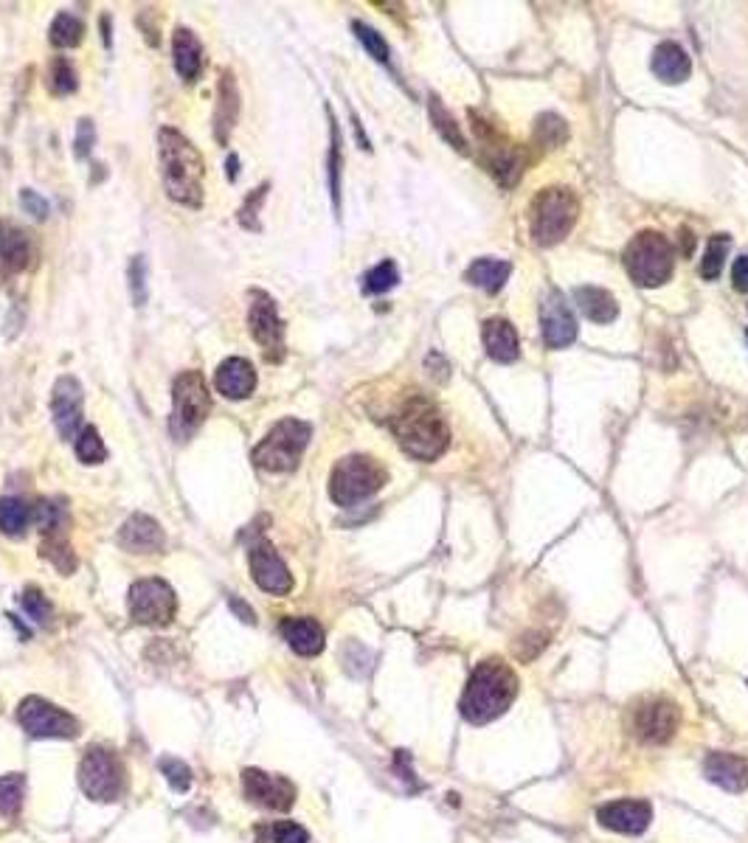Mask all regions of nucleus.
Segmentation results:
<instances>
[{"mask_svg":"<svg viewBox=\"0 0 748 843\" xmlns=\"http://www.w3.org/2000/svg\"><path fill=\"white\" fill-rule=\"evenodd\" d=\"M678 723H681V711L670 697H647L633 709V734L653 745L673 740Z\"/></svg>","mask_w":748,"mask_h":843,"instance_id":"nucleus-12","label":"nucleus"},{"mask_svg":"<svg viewBox=\"0 0 748 843\" xmlns=\"http://www.w3.org/2000/svg\"><path fill=\"white\" fill-rule=\"evenodd\" d=\"M577 217H580L577 197L563 186H552L538 192V197L532 200L529 228L538 245H557L569 237L571 228L577 225Z\"/></svg>","mask_w":748,"mask_h":843,"instance_id":"nucleus-5","label":"nucleus"},{"mask_svg":"<svg viewBox=\"0 0 748 843\" xmlns=\"http://www.w3.org/2000/svg\"><path fill=\"white\" fill-rule=\"evenodd\" d=\"M45 88L51 96H71L79 88V76H76V68L71 65V60L65 57H54L48 71H45Z\"/></svg>","mask_w":748,"mask_h":843,"instance_id":"nucleus-33","label":"nucleus"},{"mask_svg":"<svg viewBox=\"0 0 748 843\" xmlns=\"http://www.w3.org/2000/svg\"><path fill=\"white\" fill-rule=\"evenodd\" d=\"M40 557L51 562L60 574H74L76 571V554L71 543L65 540V534H43V543H40Z\"/></svg>","mask_w":748,"mask_h":843,"instance_id":"nucleus-32","label":"nucleus"},{"mask_svg":"<svg viewBox=\"0 0 748 843\" xmlns=\"http://www.w3.org/2000/svg\"><path fill=\"white\" fill-rule=\"evenodd\" d=\"M242 793L256 807L276 810V813H287L296 804V787L290 779L273 776L259 768L242 770Z\"/></svg>","mask_w":748,"mask_h":843,"instance_id":"nucleus-14","label":"nucleus"},{"mask_svg":"<svg viewBox=\"0 0 748 843\" xmlns=\"http://www.w3.org/2000/svg\"><path fill=\"white\" fill-rule=\"evenodd\" d=\"M34 520V509L20 498H0V532L20 537Z\"/></svg>","mask_w":748,"mask_h":843,"instance_id":"nucleus-31","label":"nucleus"},{"mask_svg":"<svg viewBox=\"0 0 748 843\" xmlns=\"http://www.w3.org/2000/svg\"><path fill=\"white\" fill-rule=\"evenodd\" d=\"M732 284H734V290H740V293H748V253H746V256H737V259H734Z\"/></svg>","mask_w":748,"mask_h":843,"instance_id":"nucleus-51","label":"nucleus"},{"mask_svg":"<svg viewBox=\"0 0 748 843\" xmlns=\"http://www.w3.org/2000/svg\"><path fill=\"white\" fill-rule=\"evenodd\" d=\"M23 793H26V779L20 773H6L0 776V815L15 818L23 807Z\"/></svg>","mask_w":748,"mask_h":843,"instance_id":"nucleus-37","label":"nucleus"},{"mask_svg":"<svg viewBox=\"0 0 748 843\" xmlns=\"http://www.w3.org/2000/svg\"><path fill=\"white\" fill-rule=\"evenodd\" d=\"M130 616L138 624H150V627H166L172 624L178 613V596L172 591V585L164 579H138L130 588Z\"/></svg>","mask_w":748,"mask_h":843,"instance_id":"nucleus-10","label":"nucleus"},{"mask_svg":"<svg viewBox=\"0 0 748 843\" xmlns=\"http://www.w3.org/2000/svg\"><path fill=\"white\" fill-rule=\"evenodd\" d=\"M34 520H37L43 534H62L65 520H68V509L62 501H40L34 509Z\"/></svg>","mask_w":748,"mask_h":843,"instance_id":"nucleus-43","label":"nucleus"},{"mask_svg":"<svg viewBox=\"0 0 748 843\" xmlns=\"http://www.w3.org/2000/svg\"><path fill=\"white\" fill-rule=\"evenodd\" d=\"M268 192H270V183H262V186H256L254 192L245 197V203H242V208H240V225H242V228H248V231H254V234H259V231H262V222H259V208H262V203H265Z\"/></svg>","mask_w":748,"mask_h":843,"instance_id":"nucleus-45","label":"nucleus"},{"mask_svg":"<svg viewBox=\"0 0 748 843\" xmlns=\"http://www.w3.org/2000/svg\"><path fill=\"white\" fill-rule=\"evenodd\" d=\"M211 411V397L200 371H183L172 383V416L169 430L178 442H189Z\"/></svg>","mask_w":748,"mask_h":843,"instance_id":"nucleus-8","label":"nucleus"},{"mask_svg":"<svg viewBox=\"0 0 748 843\" xmlns=\"http://www.w3.org/2000/svg\"><path fill=\"white\" fill-rule=\"evenodd\" d=\"M20 208L34 217V220H45L48 217V200H43V194H37L34 189H20Z\"/></svg>","mask_w":748,"mask_h":843,"instance_id":"nucleus-50","label":"nucleus"},{"mask_svg":"<svg viewBox=\"0 0 748 843\" xmlns=\"http://www.w3.org/2000/svg\"><path fill=\"white\" fill-rule=\"evenodd\" d=\"M150 265H147V256L144 253H135L127 265V284H130V298L133 304L141 310L147 301H150Z\"/></svg>","mask_w":748,"mask_h":843,"instance_id":"nucleus-35","label":"nucleus"},{"mask_svg":"<svg viewBox=\"0 0 748 843\" xmlns=\"http://www.w3.org/2000/svg\"><path fill=\"white\" fill-rule=\"evenodd\" d=\"M158 768H161V773L166 776V782L172 784V790L186 793V790L192 787V770H189V765H186L183 759H178V756H164V759L158 762Z\"/></svg>","mask_w":748,"mask_h":843,"instance_id":"nucleus-46","label":"nucleus"},{"mask_svg":"<svg viewBox=\"0 0 748 843\" xmlns=\"http://www.w3.org/2000/svg\"><path fill=\"white\" fill-rule=\"evenodd\" d=\"M158 161L164 175V189L169 200L186 208L203 206V155L200 149L178 130L161 127L158 130Z\"/></svg>","mask_w":748,"mask_h":843,"instance_id":"nucleus-1","label":"nucleus"},{"mask_svg":"<svg viewBox=\"0 0 748 843\" xmlns=\"http://www.w3.org/2000/svg\"><path fill=\"white\" fill-rule=\"evenodd\" d=\"M240 110V85L234 79V71H223L220 82H217V104H214V141L220 147L231 141V133L240 121Z\"/></svg>","mask_w":748,"mask_h":843,"instance_id":"nucleus-20","label":"nucleus"},{"mask_svg":"<svg viewBox=\"0 0 748 843\" xmlns=\"http://www.w3.org/2000/svg\"><path fill=\"white\" fill-rule=\"evenodd\" d=\"M675 267V251L659 231H642L625 248V270L639 287H661L670 281Z\"/></svg>","mask_w":748,"mask_h":843,"instance_id":"nucleus-7","label":"nucleus"},{"mask_svg":"<svg viewBox=\"0 0 748 843\" xmlns=\"http://www.w3.org/2000/svg\"><path fill=\"white\" fill-rule=\"evenodd\" d=\"M574 301H577V307H580L585 318L594 321V324H614L616 318H619L616 298L608 290H602V287H577L574 290Z\"/></svg>","mask_w":748,"mask_h":843,"instance_id":"nucleus-29","label":"nucleus"},{"mask_svg":"<svg viewBox=\"0 0 748 843\" xmlns=\"http://www.w3.org/2000/svg\"><path fill=\"white\" fill-rule=\"evenodd\" d=\"M704 776L726 793H743L748 787V762L737 754H709L704 762Z\"/></svg>","mask_w":748,"mask_h":843,"instance_id":"nucleus-24","label":"nucleus"},{"mask_svg":"<svg viewBox=\"0 0 748 843\" xmlns=\"http://www.w3.org/2000/svg\"><path fill=\"white\" fill-rule=\"evenodd\" d=\"M17 723L29 737H37V740H74L79 734L76 717L43 697H26L17 706Z\"/></svg>","mask_w":748,"mask_h":843,"instance_id":"nucleus-11","label":"nucleus"},{"mask_svg":"<svg viewBox=\"0 0 748 843\" xmlns=\"http://www.w3.org/2000/svg\"><path fill=\"white\" fill-rule=\"evenodd\" d=\"M428 110H431V121H434L436 133L442 135L445 141H448L450 147L459 149V152H467V141H464L462 130H459V124L453 121V116H450L448 110L442 107V102L436 99V96H431V102H428Z\"/></svg>","mask_w":748,"mask_h":843,"instance_id":"nucleus-36","label":"nucleus"},{"mask_svg":"<svg viewBox=\"0 0 748 843\" xmlns=\"http://www.w3.org/2000/svg\"><path fill=\"white\" fill-rule=\"evenodd\" d=\"M282 636L290 644V650L299 652L304 658L318 655V652L324 650V630H321V624L315 622V619H307V616L285 619L282 622Z\"/></svg>","mask_w":748,"mask_h":843,"instance_id":"nucleus-27","label":"nucleus"},{"mask_svg":"<svg viewBox=\"0 0 748 843\" xmlns=\"http://www.w3.org/2000/svg\"><path fill=\"white\" fill-rule=\"evenodd\" d=\"M313 439V428L301 419H279L268 436L256 444L254 464L268 473H293L299 467L307 444Z\"/></svg>","mask_w":748,"mask_h":843,"instance_id":"nucleus-4","label":"nucleus"},{"mask_svg":"<svg viewBox=\"0 0 748 843\" xmlns=\"http://www.w3.org/2000/svg\"><path fill=\"white\" fill-rule=\"evenodd\" d=\"M515 697H518V675L509 669V664L490 658L473 669L459 709L467 723L484 725L501 717L515 703Z\"/></svg>","mask_w":748,"mask_h":843,"instance_id":"nucleus-2","label":"nucleus"},{"mask_svg":"<svg viewBox=\"0 0 748 843\" xmlns=\"http://www.w3.org/2000/svg\"><path fill=\"white\" fill-rule=\"evenodd\" d=\"M481 341H484V349L487 355L493 357L495 363H512L518 360V352H521V343H518V332L515 326L504 321V318H490L484 329H481Z\"/></svg>","mask_w":748,"mask_h":843,"instance_id":"nucleus-25","label":"nucleus"},{"mask_svg":"<svg viewBox=\"0 0 748 843\" xmlns=\"http://www.w3.org/2000/svg\"><path fill=\"white\" fill-rule=\"evenodd\" d=\"M256 841L259 843H310L307 829L299 827L296 821H276L268 827L256 829Z\"/></svg>","mask_w":748,"mask_h":843,"instance_id":"nucleus-39","label":"nucleus"},{"mask_svg":"<svg viewBox=\"0 0 748 843\" xmlns=\"http://www.w3.org/2000/svg\"><path fill=\"white\" fill-rule=\"evenodd\" d=\"M597 821L605 829H614V832H622V835H639V832L650 827L653 807L642 799L611 801V804L599 807Z\"/></svg>","mask_w":748,"mask_h":843,"instance_id":"nucleus-19","label":"nucleus"},{"mask_svg":"<svg viewBox=\"0 0 748 843\" xmlns=\"http://www.w3.org/2000/svg\"><path fill=\"white\" fill-rule=\"evenodd\" d=\"M476 133L481 135V161L490 169V175L501 186H515L524 172L521 152L515 149V144H509L498 133L487 130V124H481V121H476Z\"/></svg>","mask_w":748,"mask_h":843,"instance_id":"nucleus-15","label":"nucleus"},{"mask_svg":"<svg viewBox=\"0 0 748 843\" xmlns=\"http://www.w3.org/2000/svg\"><path fill=\"white\" fill-rule=\"evenodd\" d=\"M79 784H82L85 796L99 804L119 801L124 793L121 759L107 748H90L85 759L79 762Z\"/></svg>","mask_w":748,"mask_h":843,"instance_id":"nucleus-9","label":"nucleus"},{"mask_svg":"<svg viewBox=\"0 0 748 843\" xmlns=\"http://www.w3.org/2000/svg\"><path fill=\"white\" fill-rule=\"evenodd\" d=\"M386 481L389 473L380 461L372 456H346L332 467L330 498L338 506H355L380 492Z\"/></svg>","mask_w":748,"mask_h":843,"instance_id":"nucleus-6","label":"nucleus"},{"mask_svg":"<svg viewBox=\"0 0 748 843\" xmlns=\"http://www.w3.org/2000/svg\"><path fill=\"white\" fill-rule=\"evenodd\" d=\"M248 565H251V577L265 593L273 596H287L293 591V577L287 571L285 560L276 554V548L259 540L251 551H248Z\"/></svg>","mask_w":748,"mask_h":843,"instance_id":"nucleus-17","label":"nucleus"},{"mask_svg":"<svg viewBox=\"0 0 748 843\" xmlns=\"http://www.w3.org/2000/svg\"><path fill=\"white\" fill-rule=\"evenodd\" d=\"M569 138V124L554 116V113H546L535 121V144L543 149H557L560 144H566Z\"/></svg>","mask_w":748,"mask_h":843,"instance_id":"nucleus-38","label":"nucleus"},{"mask_svg":"<svg viewBox=\"0 0 748 843\" xmlns=\"http://www.w3.org/2000/svg\"><path fill=\"white\" fill-rule=\"evenodd\" d=\"M540 329L549 349H566L577 338V318L563 293L552 290L540 304Z\"/></svg>","mask_w":748,"mask_h":843,"instance_id":"nucleus-18","label":"nucleus"},{"mask_svg":"<svg viewBox=\"0 0 748 843\" xmlns=\"http://www.w3.org/2000/svg\"><path fill=\"white\" fill-rule=\"evenodd\" d=\"M397 281H400V270H397V265L394 262H380L377 267H372L366 276H363V293H369V296H380V293H389L391 287H397Z\"/></svg>","mask_w":748,"mask_h":843,"instance_id":"nucleus-41","label":"nucleus"},{"mask_svg":"<svg viewBox=\"0 0 748 843\" xmlns=\"http://www.w3.org/2000/svg\"><path fill=\"white\" fill-rule=\"evenodd\" d=\"M352 31H355V37H358L360 43H363V48L369 51V57L377 62H389V43L377 34V31L372 29V26H366V23H352Z\"/></svg>","mask_w":748,"mask_h":843,"instance_id":"nucleus-47","label":"nucleus"},{"mask_svg":"<svg viewBox=\"0 0 748 843\" xmlns=\"http://www.w3.org/2000/svg\"><path fill=\"white\" fill-rule=\"evenodd\" d=\"M729 245H732V239L726 237V234H715V237L709 239V245H706V251H704V259H701V276H704L706 281H715L720 273H723Z\"/></svg>","mask_w":748,"mask_h":843,"instance_id":"nucleus-40","label":"nucleus"},{"mask_svg":"<svg viewBox=\"0 0 748 843\" xmlns=\"http://www.w3.org/2000/svg\"><path fill=\"white\" fill-rule=\"evenodd\" d=\"M93 144H96V127H93V121L79 119L76 121V138H74L76 161H85L90 152H93Z\"/></svg>","mask_w":748,"mask_h":843,"instance_id":"nucleus-49","label":"nucleus"},{"mask_svg":"<svg viewBox=\"0 0 748 843\" xmlns=\"http://www.w3.org/2000/svg\"><path fill=\"white\" fill-rule=\"evenodd\" d=\"M76 456L82 464H102L107 459V447L99 436V430L88 425V428L79 430L76 436Z\"/></svg>","mask_w":748,"mask_h":843,"instance_id":"nucleus-42","label":"nucleus"},{"mask_svg":"<svg viewBox=\"0 0 748 843\" xmlns=\"http://www.w3.org/2000/svg\"><path fill=\"white\" fill-rule=\"evenodd\" d=\"M51 416L62 439H76L85 416V388L74 374H65L51 391Z\"/></svg>","mask_w":748,"mask_h":843,"instance_id":"nucleus-16","label":"nucleus"},{"mask_svg":"<svg viewBox=\"0 0 748 843\" xmlns=\"http://www.w3.org/2000/svg\"><path fill=\"white\" fill-rule=\"evenodd\" d=\"M119 546L130 554H158V551H164L166 534L158 520L144 512H135L133 518H127L121 526Z\"/></svg>","mask_w":748,"mask_h":843,"instance_id":"nucleus-22","label":"nucleus"},{"mask_svg":"<svg viewBox=\"0 0 748 843\" xmlns=\"http://www.w3.org/2000/svg\"><path fill=\"white\" fill-rule=\"evenodd\" d=\"M20 605H23V610L29 613L34 622H40V624L48 622V619H51V613H54V610H51V602L45 599V593L37 591V588H26L23 596H20Z\"/></svg>","mask_w":748,"mask_h":843,"instance_id":"nucleus-48","label":"nucleus"},{"mask_svg":"<svg viewBox=\"0 0 748 843\" xmlns=\"http://www.w3.org/2000/svg\"><path fill=\"white\" fill-rule=\"evenodd\" d=\"M509 273H512L509 262H501V259H490V256H484V259H476L473 265L467 267L464 279L470 281L473 287H481L484 293H498V290L507 284Z\"/></svg>","mask_w":748,"mask_h":843,"instance_id":"nucleus-30","label":"nucleus"},{"mask_svg":"<svg viewBox=\"0 0 748 843\" xmlns=\"http://www.w3.org/2000/svg\"><path fill=\"white\" fill-rule=\"evenodd\" d=\"M391 430L397 442L411 459L434 461L450 444V430L445 416L439 414L434 402L425 397H411L391 419Z\"/></svg>","mask_w":748,"mask_h":843,"instance_id":"nucleus-3","label":"nucleus"},{"mask_svg":"<svg viewBox=\"0 0 748 843\" xmlns=\"http://www.w3.org/2000/svg\"><path fill=\"white\" fill-rule=\"evenodd\" d=\"M34 259V245L31 237L9 220H0V276L9 279L23 273Z\"/></svg>","mask_w":748,"mask_h":843,"instance_id":"nucleus-21","label":"nucleus"},{"mask_svg":"<svg viewBox=\"0 0 748 843\" xmlns=\"http://www.w3.org/2000/svg\"><path fill=\"white\" fill-rule=\"evenodd\" d=\"M653 74L659 76L664 85H681L692 74V60L678 43H661L653 51Z\"/></svg>","mask_w":748,"mask_h":843,"instance_id":"nucleus-26","label":"nucleus"},{"mask_svg":"<svg viewBox=\"0 0 748 843\" xmlns=\"http://www.w3.org/2000/svg\"><path fill=\"white\" fill-rule=\"evenodd\" d=\"M248 326H251L254 341L262 346L265 360L279 363L285 357V324L276 312L273 298L259 293V290H254V304L248 310Z\"/></svg>","mask_w":748,"mask_h":843,"instance_id":"nucleus-13","label":"nucleus"},{"mask_svg":"<svg viewBox=\"0 0 748 843\" xmlns=\"http://www.w3.org/2000/svg\"><path fill=\"white\" fill-rule=\"evenodd\" d=\"M330 192H332V206L335 211H341V133L338 124L330 121Z\"/></svg>","mask_w":748,"mask_h":843,"instance_id":"nucleus-44","label":"nucleus"},{"mask_svg":"<svg viewBox=\"0 0 748 843\" xmlns=\"http://www.w3.org/2000/svg\"><path fill=\"white\" fill-rule=\"evenodd\" d=\"M228 605H231V610H234V613H237V616H240L242 622L256 624L254 610H251V607H248V605H242V602H240V599H237V596H231V602H228Z\"/></svg>","mask_w":748,"mask_h":843,"instance_id":"nucleus-52","label":"nucleus"},{"mask_svg":"<svg viewBox=\"0 0 748 843\" xmlns=\"http://www.w3.org/2000/svg\"><path fill=\"white\" fill-rule=\"evenodd\" d=\"M237 175H240V158H237V155H228V178L237 180Z\"/></svg>","mask_w":748,"mask_h":843,"instance_id":"nucleus-53","label":"nucleus"},{"mask_svg":"<svg viewBox=\"0 0 748 843\" xmlns=\"http://www.w3.org/2000/svg\"><path fill=\"white\" fill-rule=\"evenodd\" d=\"M214 385L225 400H245L256 388V371L245 357H228L214 374Z\"/></svg>","mask_w":748,"mask_h":843,"instance_id":"nucleus-23","label":"nucleus"},{"mask_svg":"<svg viewBox=\"0 0 748 843\" xmlns=\"http://www.w3.org/2000/svg\"><path fill=\"white\" fill-rule=\"evenodd\" d=\"M82 34H85V23L76 15L60 12V15L54 17L51 29H48V40L57 48H76V45L82 43Z\"/></svg>","mask_w":748,"mask_h":843,"instance_id":"nucleus-34","label":"nucleus"},{"mask_svg":"<svg viewBox=\"0 0 748 843\" xmlns=\"http://www.w3.org/2000/svg\"><path fill=\"white\" fill-rule=\"evenodd\" d=\"M172 57H175V71L183 82H195L203 68V45L192 29H178L172 40Z\"/></svg>","mask_w":748,"mask_h":843,"instance_id":"nucleus-28","label":"nucleus"}]
</instances>
